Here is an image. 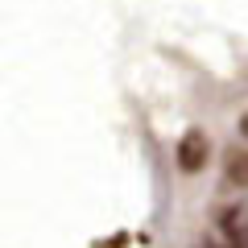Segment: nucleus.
<instances>
[{
	"instance_id": "nucleus-1",
	"label": "nucleus",
	"mask_w": 248,
	"mask_h": 248,
	"mask_svg": "<svg viewBox=\"0 0 248 248\" xmlns=\"http://www.w3.org/2000/svg\"><path fill=\"white\" fill-rule=\"evenodd\" d=\"M207 157H211V141H207V133L190 128V133L178 141V166H182L186 174H195V170L207 166Z\"/></svg>"
},
{
	"instance_id": "nucleus-2",
	"label": "nucleus",
	"mask_w": 248,
	"mask_h": 248,
	"mask_svg": "<svg viewBox=\"0 0 248 248\" xmlns=\"http://www.w3.org/2000/svg\"><path fill=\"white\" fill-rule=\"evenodd\" d=\"M228 178H232V182H240V186H248V153H236V157H232Z\"/></svg>"
},
{
	"instance_id": "nucleus-3",
	"label": "nucleus",
	"mask_w": 248,
	"mask_h": 248,
	"mask_svg": "<svg viewBox=\"0 0 248 248\" xmlns=\"http://www.w3.org/2000/svg\"><path fill=\"white\" fill-rule=\"evenodd\" d=\"M240 133H244V137H248V116H244V120H240Z\"/></svg>"
}]
</instances>
